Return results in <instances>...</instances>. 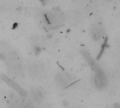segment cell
<instances>
[{"instance_id": "2", "label": "cell", "mask_w": 120, "mask_h": 108, "mask_svg": "<svg viewBox=\"0 0 120 108\" xmlns=\"http://www.w3.org/2000/svg\"><path fill=\"white\" fill-rule=\"evenodd\" d=\"M106 83H107V79L105 74L100 68H96V73L95 77L96 86L99 89H102L106 85Z\"/></svg>"}, {"instance_id": "1", "label": "cell", "mask_w": 120, "mask_h": 108, "mask_svg": "<svg viewBox=\"0 0 120 108\" xmlns=\"http://www.w3.org/2000/svg\"><path fill=\"white\" fill-rule=\"evenodd\" d=\"M48 19L51 24L57 25L60 23L63 20L64 15L59 10H53L49 14Z\"/></svg>"}, {"instance_id": "4", "label": "cell", "mask_w": 120, "mask_h": 108, "mask_svg": "<svg viewBox=\"0 0 120 108\" xmlns=\"http://www.w3.org/2000/svg\"><path fill=\"white\" fill-rule=\"evenodd\" d=\"M31 94L32 98L34 99V101H41L44 96V91L41 89L40 88H33L31 90Z\"/></svg>"}, {"instance_id": "3", "label": "cell", "mask_w": 120, "mask_h": 108, "mask_svg": "<svg viewBox=\"0 0 120 108\" xmlns=\"http://www.w3.org/2000/svg\"><path fill=\"white\" fill-rule=\"evenodd\" d=\"M1 79H2V80L5 83H6L8 86H10L12 89H13L16 92H18L21 96H26L25 91L22 88H21L18 84H17L15 82H14L11 79H9L8 77H6L5 75H2L1 76Z\"/></svg>"}, {"instance_id": "5", "label": "cell", "mask_w": 120, "mask_h": 108, "mask_svg": "<svg viewBox=\"0 0 120 108\" xmlns=\"http://www.w3.org/2000/svg\"><path fill=\"white\" fill-rule=\"evenodd\" d=\"M91 34L95 40H99L103 34V29L101 26L95 25L91 28Z\"/></svg>"}, {"instance_id": "8", "label": "cell", "mask_w": 120, "mask_h": 108, "mask_svg": "<svg viewBox=\"0 0 120 108\" xmlns=\"http://www.w3.org/2000/svg\"><path fill=\"white\" fill-rule=\"evenodd\" d=\"M80 18H81L80 15L77 12L71 13L69 15V20H70L73 23L79 22L80 21Z\"/></svg>"}, {"instance_id": "6", "label": "cell", "mask_w": 120, "mask_h": 108, "mask_svg": "<svg viewBox=\"0 0 120 108\" xmlns=\"http://www.w3.org/2000/svg\"><path fill=\"white\" fill-rule=\"evenodd\" d=\"M56 81H57L58 84L59 85H60L61 86H66L71 82L70 78L64 74H58L57 76Z\"/></svg>"}, {"instance_id": "9", "label": "cell", "mask_w": 120, "mask_h": 108, "mask_svg": "<svg viewBox=\"0 0 120 108\" xmlns=\"http://www.w3.org/2000/svg\"><path fill=\"white\" fill-rule=\"evenodd\" d=\"M4 58V56L3 55V54H1L0 53V59H2V58Z\"/></svg>"}, {"instance_id": "7", "label": "cell", "mask_w": 120, "mask_h": 108, "mask_svg": "<svg viewBox=\"0 0 120 108\" xmlns=\"http://www.w3.org/2000/svg\"><path fill=\"white\" fill-rule=\"evenodd\" d=\"M30 70V72L32 73V74L35 75V76H38L40 74H41L42 70H43V67H42V65L41 64L34 63V64L32 65Z\"/></svg>"}]
</instances>
